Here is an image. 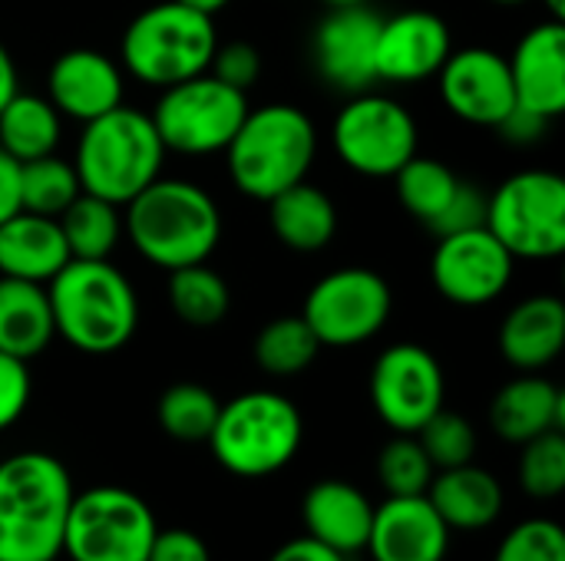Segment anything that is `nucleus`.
Listing matches in <instances>:
<instances>
[{
	"label": "nucleus",
	"mask_w": 565,
	"mask_h": 561,
	"mask_svg": "<svg viewBox=\"0 0 565 561\" xmlns=\"http://www.w3.org/2000/svg\"><path fill=\"white\" fill-rule=\"evenodd\" d=\"M70 470L50 453H13L0 463V561H56L73 503Z\"/></svg>",
	"instance_id": "nucleus-1"
},
{
	"label": "nucleus",
	"mask_w": 565,
	"mask_h": 561,
	"mask_svg": "<svg viewBox=\"0 0 565 561\" xmlns=\"http://www.w3.org/2000/svg\"><path fill=\"white\" fill-rule=\"evenodd\" d=\"M122 235L149 265L175 271L209 261L222 241V212L202 185L159 175L126 202Z\"/></svg>",
	"instance_id": "nucleus-2"
},
{
	"label": "nucleus",
	"mask_w": 565,
	"mask_h": 561,
	"mask_svg": "<svg viewBox=\"0 0 565 561\" xmlns=\"http://www.w3.org/2000/svg\"><path fill=\"white\" fill-rule=\"evenodd\" d=\"M50 311L56 334L79 354H116L139 327V298L132 281L106 261L70 258L50 281Z\"/></svg>",
	"instance_id": "nucleus-3"
},
{
	"label": "nucleus",
	"mask_w": 565,
	"mask_h": 561,
	"mask_svg": "<svg viewBox=\"0 0 565 561\" xmlns=\"http://www.w3.org/2000/svg\"><path fill=\"white\" fill-rule=\"evenodd\" d=\"M318 155V129L311 116L291 103L248 109L238 132L225 145L228 175L248 198L271 202L285 188L308 179Z\"/></svg>",
	"instance_id": "nucleus-4"
},
{
	"label": "nucleus",
	"mask_w": 565,
	"mask_h": 561,
	"mask_svg": "<svg viewBox=\"0 0 565 561\" xmlns=\"http://www.w3.org/2000/svg\"><path fill=\"white\" fill-rule=\"evenodd\" d=\"M166 145L152 119L132 106H116L89 122L76 142L73 169L83 192L126 205L162 175Z\"/></svg>",
	"instance_id": "nucleus-5"
},
{
	"label": "nucleus",
	"mask_w": 565,
	"mask_h": 561,
	"mask_svg": "<svg viewBox=\"0 0 565 561\" xmlns=\"http://www.w3.org/2000/svg\"><path fill=\"white\" fill-rule=\"evenodd\" d=\"M301 410L275 390H248L218 407L209 433L215 463L242 479H265L281 473L301 450Z\"/></svg>",
	"instance_id": "nucleus-6"
},
{
	"label": "nucleus",
	"mask_w": 565,
	"mask_h": 561,
	"mask_svg": "<svg viewBox=\"0 0 565 561\" xmlns=\"http://www.w3.org/2000/svg\"><path fill=\"white\" fill-rule=\"evenodd\" d=\"M218 33L209 13H199L179 0L146 7L129 20L119 40L122 73L166 89L172 83L209 73Z\"/></svg>",
	"instance_id": "nucleus-7"
},
{
	"label": "nucleus",
	"mask_w": 565,
	"mask_h": 561,
	"mask_svg": "<svg viewBox=\"0 0 565 561\" xmlns=\"http://www.w3.org/2000/svg\"><path fill=\"white\" fill-rule=\"evenodd\" d=\"M159 526L149 503L122 486L73 493L63 552L70 561H146Z\"/></svg>",
	"instance_id": "nucleus-8"
},
{
	"label": "nucleus",
	"mask_w": 565,
	"mask_h": 561,
	"mask_svg": "<svg viewBox=\"0 0 565 561\" xmlns=\"http://www.w3.org/2000/svg\"><path fill=\"white\" fill-rule=\"evenodd\" d=\"M248 109V93L222 83L212 73H199L166 86L149 119L166 152L215 155L225 152Z\"/></svg>",
	"instance_id": "nucleus-9"
},
{
	"label": "nucleus",
	"mask_w": 565,
	"mask_h": 561,
	"mask_svg": "<svg viewBox=\"0 0 565 561\" xmlns=\"http://www.w3.org/2000/svg\"><path fill=\"white\" fill-rule=\"evenodd\" d=\"M487 228L526 261H550L565 251V182L546 169L510 175L487 198Z\"/></svg>",
	"instance_id": "nucleus-10"
},
{
	"label": "nucleus",
	"mask_w": 565,
	"mask_h": 561,
	"mask_svg": "<svg viewBox=\"0 0 565 561\" xmlns=\"http://www.w3.org/2000/svg\"><path fill=\"white\" fill-rule=\"evenodd\" d=\"M417 119L384 93H351L334 116L331 142L338 159L367 179H394L417 155Z\"/></svg>",
	"instance_id": "nucleus-11"
},
{
	"label": "nucleus",
	"mask_w": 565,
	"mask_h": 561,
	"mask_svg": "<svg viewBox=\"0 0 565 561\" xmlns=\"http://www.w3.org/2000/svg\"><path fill=\"white\" fill-rule=\"evenodd\" d=\"M391 308V284L377 271L338 268L308 291L301 317L321 347H358L384 331Z\"/></svg>",
	"instance_id": "nucleus-12"
},
{
	"label": "nucleus",
	"mask_w": 565,
	"mask_h": 561,
	"mask_svg": "<svg viewBox=\"0 0 565 561\" xmlns=\"http://www.w3.org/2000/svg\"><path fill=\"white\" fill-rule=\"evenodd\" d=\"M447 380L440 360L420 344L387 347L371 370V403L394 433H417L444 410Z\"/></svg>",
	"instance_id": "nucleus-13"
},
{
	"label": "nucleus",
	"mask_w": 565,
	"mask_h": 561,
	"mask_svg": "<svg viewBox=\"0 0 565 561\" xmlns=\"http://www.w3.org/2000/svg\"><path fill=\"white\" fill-rule=\"evenodd\" d=\"M513 271L516 258L497 241L487 225L440 235L430 258V278L437 291L460 308L493 304L510 288Z\"/></svg>",
	"instance_id": "nucleus-14"
},
{
	"label": "nucleus",
	"mask_w": 565,
	"mask_h": 561,
	"mask_svg": "<svg viewBox=\"0 0 565 561\" xmlns=\"http://www.w3.org/2000/svg\"><path fill=\"white\" fill-rule=\"evenodd\" d=\"M440 99L470 126H500L516 109L510 60L490 46L450 50L440 66Z\"/></svg>",
	"instance_id": "nucleus-15"
},
{
	"label": "nucleus",
	"mask_w": 565,
	"mask_h": 561,
	"mask_svg": "<svg viewBox=\"0 0 565 561\" xmlns=\"http://www.w3.org/2000/svg\"><path fill=\"white\" fill-rule=\"evenodd\" d=\"M381 17L358 3V7H331V13L315 30V66L321 79H328L341 93H361L377 83L374 50H377Z\"/></svg>",
	"instance_id": "nucleus-16"
},
{
	"label": "nucleus",
	"mask_w": 565,
	"mask_h": 561,
	"mask_svg": "<svg viewBox=\"0 0 565 561\" xmlns=\"http://www.w3.org/2000/svg\"><path fill=\"white\" fill-rule=\"evenodd\" d=\"M454 50L450 26L430 10H404L381 20L374 69L384 83H420L440 73Z\"/></svg>",
	"instance_id": "nucleus-17"
},
{
	"label": "nucleus",
	"mask_w": 565,
	"mask_h": 561,
	"mask_svg": "<svg viewBox=\"0 0 565 561\" xmlns=\"http://www.w3.org/2000/svg\"><path fill=\"white\" fill-rule=\"evenodd\" d=\"M450 529L427 496H387L374 506L367 549L374 561H444Z\"/></svg>",
	"instance_id": "nucleus-18"
},
{
	"label": "nucleus",
	"mask_w": 565,
	"mask_h": 561,
	"mask_svg": "<svg viewBox=\"0 0 565 561\" xmlns=\"http://www.w3.org/2000/svg\"><path fill=\"white\" fill-rule=\"evenodd\" d=\"M46 89H50L46 99L56 106L60 116L89 122V119L122 106L126 73L113 56L89 50V46H76L53 60Z\"/></svg>",
	"instance_id": "nucleus-19"
},
{
	"label": "nucleus",
	"mask_w": 565,
	"mask_h": 561,
	"mask_svg": "<svg viewBox=\"0 0 565 561\" xmlns=\"http://www.w3.org/2000/svg\"><path fill=\"white\" fill-rule=\"evenodd\" d=\"M510 60L516 106L546 116L565 112V20H543L530 26Z\"/></svg>",
	"instance_id": "nucleus-20"
},
{
	"label": "nucleus",
	"mask_w": 565,
	"mask_h": 561,
	"mask_svg": "<svg viewBox=\"0 0 565 561\" xmlns=\"http://www.w3.org/2000/svg\"><path fill=\"white\" fill-rule=\"evenodd\" d=\"M301 519H305L308 539L348 559L367 549L374 506L358 486L344 479H321L305 493Z\"/></svg>",
	"instance_id": "nucleus-21"
},
{
	"label": "nucleus",
	"mask_w": 565,
	"mask_h": 561,
	"mask_svg": "<svg viewBox=\"0 0 565 561\" xmlns=\"http://www.w3.org/2000/svg\"><path fill=\"white\" fill-rule=\"evenodd\" d=\"M565 347V304L553 294L520 301L500 324V354L523 374L546 370Z\"/></svg>",
	"instance_id": "nucleus-22"
},
{
	"label": "nucleus",
	"mask_w": 565,
	"mask_h": 561,
	"mask_svg": "<svg viewBox=\"0 0 565 561\" xmlns=\"http://www.w3.org/2000/svg\"><path fill=\"white\" fill-rule=\"evenodd\" d=\"M70 261L60 222L36 212H17L0 222V278L46 284Z\"/></svg>",
	"instance_id": "nucleus-23"
},
{
	"label": "nucleus",
	"mask_w": 565,
	"mask_h": 561,
	"mask_svg": "<svg viewBox=\"0 0 565 561\" xmlns=\"http://www.w3.org/2000/svg\"><path fill=\"white\" fill-rule=\"evenodd\" d=\"M430 506L440 513L450 532L490 529L503 513V486L493 473L463 463L454 470H437L427 489Z\"/></svg>",
	"instance_id": "nucleus-24"
},
{
	"label": "nucleus",
	"mask_w": 565,
	"mask_h": 561,
	"mask_svg": "<svg viewBox=\"0 0 565 561\" xmlns=\"http://www.w3.org/2000/svg\"><path fill=\"white\" fill-rule=\"evenodd\" d=\"M490 423L493 433L507 443H530L533 436L546 430H563L565 427V397L563 390L540 377V374H523L510 380L490 407Z\"/></svg>",
	"instance_id": "nucleus-25"
},
{
	"label": "nucleus",
	"mask_w": 565,
	"mask_h": 561,
	"mask_svg": "<svg viewBox=\"0 0 565 561\" xmlns=\"http://www.w3.org/2000/svg\"><path fill=\"white\" fill-rule=\"evenodd\" d=\"M56 337L50 294L36 281L0 278V350L30 360Z\"/></svg>",
	"instance_id": "nucleus-26"
},
{
	"label": "nucleus",
	"mask_w": 565,
	"mask_h": 561,
	"mask_svg": "<svg viewBox=\"0 0 565 561\" xmlns=\"http://www.w3.org/2000/svg\"><path fill=\"white\" fill-rule=\"evenodd\" d=\"M268 208H271V228L278 241L291 251H301V255L321 251L331 245L338 231L334 202L328 198L324 188L311 185L308 179L275 195Z\"/></svg>",
	"instance_id": "nucleus-27"
},
{
	"label": "nucleus",
	"mask_w": 565,
	"mask_h": 561,
	"mask_svg": "<svg viewBox=\"0 0 565 561\" xmlns=\"http://www.w3.org/2000/svg\"><path fill=\"white\" fill-rule=\"evenodd\" d=\"M63 136V116L46 96L20 93L0 109V149L17 162H33L56 152Z\"/></svg>",
	"instance_id": "nucleus-28"
},
{
	"label": "nucleus",
	"mask_w": 565,
	"mask_h": 561,
	"mask_svg": "<svg viewBox=\"0 0 565 561\" xmlns=\"http://www.w3.org/2000/svg\"><path fill=\"white\" fill-rule=\"evenodd\" d=\"M60 231L66 238V248H70V258H83V261H106L119 238H122V215H119V205L99 198V195H89V192H79L60 215Z\"/></svg>",
	"instance_id": "nucleus-29"
},
{
	"label": "nucleus",
	"mask_w": 565,
	"mask_h": 561,
	"mask_svg": "<svg viewBox=\"0 0 565 561\" xmlns=\"http://www.w3.org/2000/svg\"><path fill=\"white\" fill-rule=\"evenodd\" d=\"M169 304L189 327H215L225 321L232 294L225 278L202 261L169 271Z\"/></svg>",
	"instance_id": "nucleus-30"
},
{
	"label": "nucleus",
	"mask_w": 565,
	"mask_h": 561,
	"mask_svg": "<svg viewBox=\"0 0 565 561\" xmlns=\"http://www.w3.org/2000/svg\"><path fill=\"white\" fill-rule=\"evenodd\" d=\"M394 185H397L401 205L417 222H424L430 228L440 218V212L450 205L454 192L460 188V179H457V172L447 162L427 159V155H414L404 169H397Z\"/></svg>",
	"instance_id": "nucleus-31"
},
{
	"label": "nucleus",
	"mask_w": 565,
	"mask_h": 561,
	"mask_svg": "<svg viewBox=\"0 0 565 561\" xmlns=\"http://www.w3.org/2000/svg\"><path fill=\"white\" fill-rule=\"evenodd\" d=\"M321 344L305 317H278L262 327L255 341V360L271 377H295L308 370Z\"/></svg>",
	"instance_id": "nucleus-32"
},
{
	"label": "nucleus",
	"mask_w": 565,
	"mask_h": 561,
	"mask_svg": "<svg viewBox=\"0 0 565 561\" xmlns=\"http://www.w3.org/2000/svg\"><path fill=\"white\" fill-rule=\"evenodd\" d=\"M83 192L73 162L60 159L56 152L40 155L33 162H20V205L23 212L56 218L76 195Z\"/></svg>",
	"instance_id": "nucleus-33"
},
{
	"label": "nucleus",
	"mask_w": 565,
	"mask_h": 561,
	"mask_svg": "<svg viewBox=\"0 0 565 561\" xmlns=\"http://www.w3.org/2000/svg\"><path fill=\"white\" fill-rule=\"evenodd\" d=\"M218 407L222 403L209 387H202V384H175L159 397L156 417H159V427L172 440H179V443H205L212 427H215Z\"/></svg>",
	"instance_id": "nucleus-34"
},
{
	"label": "nucleus",
	"mask_w": 565,
	"mask_h": 561,
	"mask_svg": "<svg viewBox=\"0 0 565 561\" xmlns=\"http://www.w3.org/2000/svg\"><path fill=\"white\" fill-rule=\"evenodd\" d=\"M434 473L437 470L414 433H397L377 456V479L387 496H427Z\"/></svg>",
	"instance_id": "nucleus-35"
},
{
	"label": "nucleus",
	"mask_w": 565,
	"mask_h": 561,
	"mask_svg": "<svg viewBox=\"0 0 565 561\" xmlns=\"http://www.w3.org/2000/svg\"><path fill=\"white\" fill-rule=\"evenodd\" d=\"M520 486L530 499H559L565 489V436L563 430H546L523 443Z\"/></svg>",
	"instance_id": "nucleus-36"
},
{
	"label": "nucleus",
	"mask_w": 565,
	"mask_h": 561,
	"mask_svg": "<svg viewBox=\"0 0 565 561\" xmlns=\"http://www.w3.org/2000/svg\"><path fill=\"white\" fill-rule=\"evenodd\" d=\"M414 436L420 440L434 470H454V466L473 463V456H477L473 423L460 413H450V410L434 413Z\"/></svg>",
	"instance_id": "nucleus-37"
},
{
	"label": "nucleus",
	"mask_w": 565,
	"mask_h": 561,
	"mask_svg": "<svg viewBox=\"0 0 565 561\" xmlns=\"http://www.w3.org/2000/svg\"><path fill=\"white\" fill-rule=\"evenodd\" d=\"M493 561H565V532L550 519H526L507 532Z\"/></svg>",
	"instance_id": "nucleus-38"
},
{
	"label": "nucleus",
	"mask_w": 565,
	"mask_h": 561,
	"mask_svg": "<svg viewBox=\"0 0 565 561\" xmlns=\"http://www.w3.org/2000/svg\"><path fill=\"white\" fill-rule=\"evenodd\" d=\"M209 69L222 83L248 93L262 76V56H258V50L252 43H225V46H215Z\"/></svg>",
	"instance_id": "nucleus-39"
},
{
	"label": "nucleus",
	"mask_w": 565,
	"mask_h": 561,
	"mask_svg": "<svg viewBox=\"0 0 565 561\" xmlns=\"http://www.w3.org/2000/svg\"><path fill=\"white\" fill-rule=\"evenodd\" d=\"M487 225V195L470 185V182H460V188L454 192L450 205L440 212V218L430 225V231L440 238V235H454V231H470V228H480Z\"/></svg>",
	"instance_id": "nucleus-40"
},
{
	"label": "nucleus",
	"mask_w": 565,
	"mask_h": 561,
	"mask_svg": "<svg viewBox=\"0 0 565 561\" xmlns=\"http://www.w3.org/2000/svg\"><path fill=\"white\" fill-rule=\"evenodd\" d=\"M30 403V370L26 360L0 350V433L13 427Z\"/></svg>",
	"instance_id": "nucleus-41"
},
{
	"label": "nucleus",
	"mask_w": 565,
	"mask_h": 561,
	"mask_svg": "<svg viewBox=\"0 0 565 561\" xmlns=\"http://www.w3.org/2000/svg\"><path fill=\"white\" fill-rule=\"evenodd\" d=\"M146 561H212V555L202 536L189 529H169V532H156Z\"/></svg>",
	"instance_id": "nucleus-42"
},
{
	"label": "nucleus",
	"mask_w": 565,
	"mask_h": 561,
	"mask_svg": "<svg viewBox=\"0 0 565 561\" xmlns=\"http://www.w3.org/2000/svg\"><path fill=\"white\" fill-rule=\"evenodd\" d=\"M500 132H503V139L507 142H513V145H533V142H540L543 139V132L550 129V119L546 116H540V112H533V109H523V106H516L500 126H497Z\"/></svg>",
	"instance_id": "nucleus-43"
},
{
	"label": "nucleus",
	"mask_w": 565,
	"mask_h": 561,
	"mask_svg": "<svg viewBox=\"0 0 565 561\" xmlns=\"http://www.w3.org/2000/svg\"><path fill=\"white\" fill-rule=\"evenodd\" d=\"M20 208V162L0 149V222L17 215Z\"/></svg>",
	"instance_id": "nucleus-44"
},
{
	"label": "nucleus",
	"mask_w": 565,
	"mask_h": 561,
	"mask_svg": "<svg viewBox=\"0 0 565 561\" xmlns=\"http://www.w3.org/2000/svg\"><path fill=\"white\" fill-rule=\"evenodd\" d=\"M268 561H348V559H344V555H338V552H331L328 546H321V542H315V539L301 536V539H291V542L278 546Z\"/></svg>",
	"instance_id": "nucleus-45"
},
{
	"label": "nucleus",
	"mask_w": 565,
	"mask_h": 561,
	"mask_svg": "<svg viewBox=\"0 0 565 561\" xmlns=\"http://www.w3.org/2000/svg\"><path fill=\"white\" fill-rule=\"evenodd\" d=\"M17 89H20V76H17V63H13V56H10V50L0 43V109L17 96Z\"/></svg>",
	"instance_id": "nucleus-46"
},
{
	"label": "nucleus",
	"mask_w": 565,
	"mask_h": 561,
	"mask_svg": "<svg viewBox=\"0 0 565 561\" xmlns=\"http://www.w3.org/2000/svg\"><path fill=\"white\" fill-rule=\"evenodd\" d=\"M179 3H185V7H192V10H199V13L215 17V13H218V10H225L232 0H179Z\"/></svg>",
	"instance_id": "nucleus-47"
},
{
	"label": "nucleus",
	"mask_w": 565,
	"mask_h": 561,
	"mask_svg": "<svg viewBox=\"0 0 565 561\" xmlns=\"http://www.w3.org/2000/svg\"><path fill=\"white\" fill-rule=\"evenodd\" d=\"M553 20H565V0H543Z\"/></svg>",
	"instance_id": "nucleus-48"
},
{
	"label": "nucleus",
	"mask_w": 565,
	"mask_h": 561,
	"mask_svg": "<svg viewBox=\"0 0 565 561\" xmlns=\"http://www.w3.org/2000/svg\"><path fill=\"white\" fill-rule=\"evenodd\" d=\"M328 7H358V3H367V0H324Z\"/></svg>",
	"instance_id": "nucleus-49"
},
{
	"label": "nucleus",
	"mask_w": 565,
	"mask_h": 561,
	"mask_svg": "<svg viewBox=\"0 0 565 561\" xmlns=\"http://www.w3.org/2000/svg\"><path fill=\"white\" fill-rule=\"evenodd\" d=\"M493 3H503V7H516V3H526V0H493Z\"/></svg>",
	"instance_id": "nucleus-50"
}]
</instances>
